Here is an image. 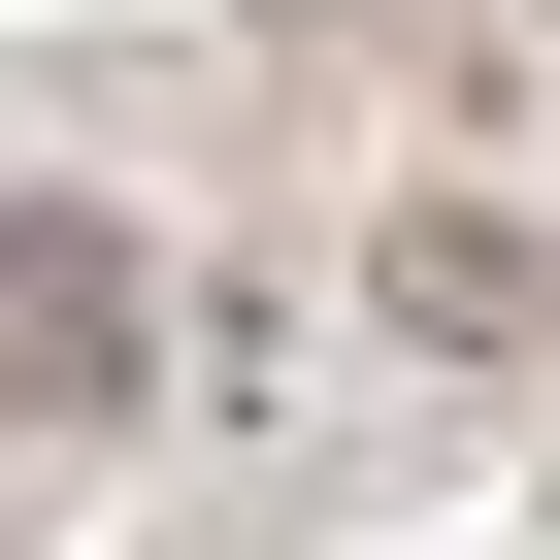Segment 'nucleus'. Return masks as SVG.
<instances>
[{
    "label": "nucleus",
    "mask_w": 560,
    "mask_h": 560,
    "mask_svg": "<svg viewBox=\"0 0 560 560\" xmlns=\"http://www.w3.org/2000/svg\"><path fill=\"white\" fill-rule=\"evenodd\" d=\"M0 396L34 429H165V231L132 198H0Z\"/></svg>",
    "instance_id": "obj_1"
},
{
    "label": "nucleus",
    "mask_w": 560,
    "mask_h": 560,
    "mask_svg": "<svg viewBox=\"0 0 560 560\" xmlns=\"http://www.w3.org/2000/svg\"><path fill=\"white\" fill-rule=\"evenodd\" d=\"M363 330H396V363H560V231H527L494 165H396V198H363Z\"/></svg>",
    "instance_id": "obj_2"
},
{
    "label": "nucleus",
    "mask_w": 560,
    "mask_h": 560,
    "mask_svg": "<svg viewBox=\"0 0 560 560\" xmlns=\"http://www.w3.org/2000/svg\"><path fill=\"white\" fill-rule=\"evenodd\" d=\"M0 494H34V396H0Z\"/></svg>",
    "instance_id": "obj_3"
}]
</instances>
